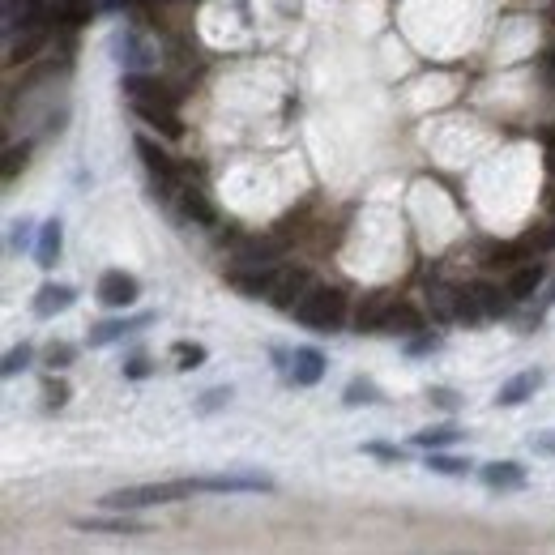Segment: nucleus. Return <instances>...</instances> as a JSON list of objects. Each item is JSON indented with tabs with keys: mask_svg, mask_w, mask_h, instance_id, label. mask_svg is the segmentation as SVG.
Listing matches in <instances>:
<instances>
[{
	"mask_svg": "<svg viewBox=\"0 0 555 555\" xmlns=\"http://www.w3.org/2000/svg\"><path fill=\"white\" fill-rule=\"evenodd\" d=\"M197 491V479H176V483H137V487H120V491H107L99 500L103 509L111 513H129V509H150V504H171V500H184Z\"/></svg>",
	"mask_w": 555,
	"mask_h": 555,
	"instance_id": "f257e3e1",
	"label": "nucleus"
},
{
	"mask_svg": "<svg viewBox=\"0 0 555 555\" xmlns=\"http://www.w3.org/2000/svg\"><path fill=\"white\" fill-rule=\"evenodd\" d=\"M295 316L316 333H329L346 321V295L338 287H308V295L299 299Z\"/></svg>",
	"mask_w": 555,
	"mask_h": 555,
	"instance_id": "f03ea898",
	"label": "nucleus"
},
{
	"mask_svg": "<svg viewBox=\"0 0 555 555\" xmlns=\"http://www.w3.org/2000/svg\"><path fill=\"white\" fill-rule=\"evenodd\" d=\"M120 90L129 94L133 103H163V107H176L180 103V90L167 86V82H158V77H150V73H124L120 77Z\"/></svg>",
	"mask_w": 555,
	"mask_h": 555,
	"instance_id": "7ed1b4c3",
	"label": "nucleus"
},
{
	"mask_svg": "<svg viewBox=\"0 0 555 555\" xmlns=\"http://www.w3.org/2000/svg\"><path fill=\"white\" fill-rule=\"evenodd\" d=\"M137 278L133 274H124V269H107V274L99 278V299L107 308H129L137 304Z\"/></svg>",
	"mask_w": 555,
	"mask_h": 555,
	"instance_id": "20e7f679",
	"label": "nucleus"
},
{
	"mask_svg": "<svg viewBox=\"0 0 555 555\" xmlns=\"http://www.w3.org/2000/svg\"><path fill=\"white\" fill-rule=\"evenodd\" d=\"M304 295H308V274H304V269H282L278 282H274V291H269L265 299L274 308H282V312H295Z\"/></svg>",
	"mask_w": 555,
	"mask_h": 555,
	"instance_id": "39448f33",
	"label": "nucleus"
},
{
	"mask_svg": "<svg viewBox=\"0 0 555 555\" xmlns=\"http://www.w3.org/2000/svg\"><path fill=\"white\" fill-rule=\"evenodd\" d=\"M133 111H137V120L154 124V129L163 133V137H171V141L184 137V124H180V116H176V107H163V103H133Z\"/></svg>",
	"mask_w": 555,
	"mask_h": 555,
	"instance_id": "423d86ee",
	"label": "nucleus"
},
{
	"mask_svg": "<svg viewBox=\"0 0 555 555\" xmlns=\"http://www.w3.org/2000/svg\"><path fill=\"white\" fill-rule=\"evenodd\" d=\"M389 308H393V299H389L385 291L368 295V299L359 304V312H355V329H359V333H385V316H389Z\"/></svg>",
	"mask_w": 555,
	"mask_h": 555,
	"instance_id": "0eeeda50",
	"label": "nucleus"
},
{
	"mask_svg": "<svg viewBox=\"0 0 555 555\" xmlns=\"http://www.w3.org/2000/svg\"><path fill=\"white\" fill-rule=\"evenodd\" d=\"M227 282L235 291H244V295H269V291H274V282H278V274H274V265H252V274L231 269Z\"/></svg>",
	"mask_w": 555,
	"mask_h": 555,
	"instance_id": "6e6552de",
	"label": "nucleus"
},
{
	"mask_svg": "<svg viewBox=\"0 0 555 555\" xmlns=\"http://www.w3.org/2000/svg\"><path fill=\"white\" fill-rule=\"evenodd\" d=\"M274 483L265 474H214V479H197V491H269Z\"/></svg>",
	"mask_w": 555,
	"mask_h": 555,
	"instance_id": "1a4fd4ad",
	"label": "nucleus"
},
{
	"mask_svg": "<svg viewBox=\"0 0 555 555\" xmlns=\"http://www.w3.org/2000/svg\"><path fill=\"white\" fill-rule=\"evenodd\" d=\"M291 376H295V385H321L325 355L316 351V346H299L295 359H291Z\"/></svg>",
	"mask_w": 555,
	"mask_h": 555,
	"instance_id": "9d476101",
	"label": "nucleus"
},
{
	"mask_svg": "<svg viewBox=\"0 0 555 555\" xmlns=\"http://www.w3.org/2000/svg\"><path fill=\"white\" fill-rule=\"evenodd\" d=\"M137 154L146 158L150 176H154L158 184H171V180H176V163H171V154H167L163 146H154L150 137H137Z\"/></svg>",
	"mask_w": 555,
	"mask_h": 555,
	"instance_id": "9b49d317",
	"label": "nucleus"
},
{
	"mask_svg": "<svg viewBox=\"0 0 555 555\" xmlns=\"http://www.w3.org/2000/svg\"><path fill=\"white\" fill-rule=\"evenodd\" d=\"M180 210L188 222H197V227H214L218 222V210L210 205V197L197 193V188H180Z\"/></svg>",
	"mask_w": 555,
	"mask_h": 555,
	"instance_id": "f8f14e48",
	"label": "nucleus"
},
{
	"mask_svg": "<svg viewBox=\"0 0 555 555\" xmlns=\"http://www.w3.org/2000/svg\"><path fill=\"white\" fill-rule=\"evenodd\" d=\"M483 483L496 491H513V487H526V470L517 462H491V466H483Z\"/></svg>",
	"mask_w": 555,
	"mask_h": 555,
	"instance_id": "ddd939ff",
	"label": "nucleus"
},
{
	"mask_svg": "<svg viewBox=\"0 0 555 555\" xmlns=\"http://www.w3.org/2000/svg\"><path fill=\"white\" fill-rule=\"evenodd\" d=\"M60 244H65V235H60V222H43V231H39V244H35V265L43 269H52L60 261Z\"/></svg>",
	"mask_w": 555,
	"mask_h": 555,
	"instance_id": "4468645a",
	"label": "nucleus"
},
{
	"mask_svg": "<svg viewBox=\"0 0 555 555\" xmlns=\"http://www.w3.org/2000/svg\"><path fill=\"white\" fill-rule=\"evenodd\" d=\"M538 385H543V372H521V376L509 380V385H500V398L496 402L500 406H517V402H526Z\"/></svg>",
	"mask_w": 555,
	"mask_h": 555,
	"instance_id": "2eb2a0df",
	"label": "nucleus"
},
{
	"mask_svg": "<svg viewBox=\"0 0 555 555\" xmlns=\"http://www.w3.org/2000/svg\"><path fill=\"white\" fill-rule=\"evenodd\" d=\"M423 329V316L415 304H393L389 316H385V333H402V338H410V333Z\"/></svg>",
	"mask_w": 555,
	"mask_h": 555,
	"instance_id": "dca6fc26",
	"label": "nucleus"
},
{
	"mask_svg": "<svg viewBox=\"0 0 555 555\" xmlns=\"http://www.w3.org/2000/svg\"><path fill=\"white\" fill-rule=\"evenodd\" d=\"M69 304H73V291L69 287H52V282H47V287L35 295V316H43V321H47V316L65 312Z\"/></svg>",
	"mask_w": 555,
	"mask_h": 555,
	"instance_id": "f3484780",
	"label": "nucleus"
},
{
	"mask_svg": "<svg viewBox=\"0 0 555 555\" xmlns=\"http://www.w3.org/2000/svg\"><path fill=\"white\" fill-rule=\"evenodd\" d=\"M47 18L60 26H82V22H90V0H56V5L47 9Z\"/></svg>",
	"mask_w": 555,
	"mask_h": 555,
	"instance_id": "a211bd4d",
	"label": "nucleus"
},
{
	"mask_svg": "<svg viewBox=\"0 0 555 555\" xmlns=\"http://www.w3.org/2000/svg\"><path fill=\"white\" fill-rule=\"evenodd\" d=\"M150 316H137V321H103V325H94L90 329V346H107V342H116V338H124L129 329H137V325H146Z\"/></svg>",
	"mask_w": 555,
	"mask_h": 555,
	"instance_id": "6ab92c4d",
	"label": "nucleus"
},
{
	"mask_svg": "<svg viewBox=\"0 0 555 555\" xmlns=\"http://www.w3.org/2000/svg\"><path fill=\"white\" fill-rule=\"evenodd\" d=\"M538 282H543V265H521L517 274L509 278V295L513 299H530L538 291Z\"/></svg>",
	"mask_w": 555,
	"mask_h": 555,
	"instance_id": "aec40b11",
	"label": "nucleus"
},
{
	"mask_svg": "<svg viewBox=\"0 0 555 555\" xmlns=\"http://www.w3.org/2000/svg\"><path fill=\"white\" fill-rule=\"evenodd\" d=\"M470 291H474V299H479V308H483L487 316H500L504 308H509V299H504L496 287H491V282H474Z\"/></svg>",
	"mask_w": 555,
	"mask_h": 555,
	"instance_id": "412c9836",
	"label": "nucleus"
},
{
	"mask_svg": "<svg viewBox=\"0 0 555 555\" xmlns=\"http://www.w3.org/2000/svg\"><path fill=\"white\" fill-rule=\"evenodd\" d=\"M453 440H462V432H457V427H427V432L415 436L419 449H440V444H453Z\"/></svg>",
	"mask_w": 555,
	"mask_h": 555,
	"instance_id": "4be33fe9",
	"label": "nucleus"
},
{
	"mask_svg": "<svg viewBox=\"0 0 555 555\" xmlns=\"http://www.w3.org/2000/svg\"><path fill=\"white\" fill-rule=\"evenodd\" d=\"M82 530H99V534H146L141 526H133V521H77Z\"/></svg>",
	"mask_w": 555,
	"mask_h": 555,
	"instance_id": "5701e85b",
	"label": "nucleus"
},
{
	"mask_svg": "<svg viewBox=\"0 0 555 555\" xmlns=\"http://www.w3.org/2000/svg\"><path fill=\"white\" fill-rule=\"evenodd\" d=\"M116 52H129L124 60L129 65H150V52L141 47V39H133V35H116Z\"/></svg>",
	"mask_w": 555,
	"mask_h": 555,
	"instance_id": "b1692460",
	"label": "nucleus"
},
{
	"mask_svg": "<svg viewBox=\"0 0 555 555\" xmlns=\"http://www.w3.org/2000/svg\"><path fill=\"white\" fill-rule=\"evenodd\" d=\"M453 304H457V321H479V316H483L474 291H453Z\"/></svg>",
	"mask_w": 555,
	"mask_h": 555,
	"instance_id": "393cba45",
	"label": "nucleus"
},
{
	"mask_svg": "<svg viewBox=\"0 0 555 555\" xmlns=\"http://www.w3.org/2000/svg\"><path fill=\"white\" fill-rule=\"evenodd\" d=\"M176 359H180V368H184V372H188V368H201V363H205V346L180 342V346H176Z\"/></svg>",
	"mask_w": 555,
	"mask_h": 555,
	"instance_id": "a878e982",
	"label": "nucleus"
},
{
	"mask_svg": "<svg viewBox=\"0 0 555 555\" xmlns=\"http://www.w3.org/2000/svg\"><path fill=\"white\" fill-rule=\"evenodd\" d=\"M359 402H376V385H372V380H355V385L346 389V406H359Z\"/></svg>",
	"mask_w": 555,
	"mask_h": 555,
	"instance_id": "bb28decb",
	"label": "nucleus"
},
{
	"mask_svg": "<svg viewBox=\"0 0 555 555\" xmlns=\"http://www.w3.org/2000/svg\"><path fill=\"white\" fill-rule=\"evenodd\" d=\"M427 466H432L436 474H466L462 457H440V453H432V457H427Z\"/></svg>",
	"mask_w": 555,
	"mask_h": 555,
	"instance_id": "cd10ccee",
	"label": "nucleus"
},
{
	"mask_svg": "<svg viewBox=\"0 0 555 555\" xmlns=\"http://www.w3.org/2000/svg\"><path fill=\"white\" fill-rule=\"evenodd\" d=\"M517 252H521L517 244H496V248H491V252H487V265H496V269L504 265V269H509V265L517 261Z\"/></svg>",
	"mask_w": 555,
	"mask_h": 555,
	"instance_id": "c85d7f7f",
	"label": "nucleus"
},
{
	"mask_svg": "<svg viewBox=\"0 0 555 555\" xmlns=\"http://www.w3.org/2000/svg\"><path fill=\"white\" fill-rule=\"evenodd\" d=\"M26 154H30V146L22 141V146H9V154H5V180H13L18 176V167L26 163Z\"/></svg>",
	"mask_w": 555,
	"mask_h": 555,
	"instance_id": "c756f323",
	"label": "nucleus"
},
{
	"mask_svg": "<svg viewBox=\"0 0 555 555\" xmlns=\"http://www.w3.org/2000/svg\"><path fill=\"white\" fill-rule=\"evenodd\" d=\"M43 398H47V406H65L69 402V385H60V380H47Z\"/></svg>",
	"mask_w": 555,
	"mask_h": 555,
	"instance_id": "7c9ffc66",
	"label": "nucleus"
},
{
	"mask_svg": "<svg viewBox=\"0 0 555 555\" xmlns=\"http://www.w3.org/2000/svg\"><path fill=\"white\" fill-rule=\"evenodd\" d=\"M35 47H43V35H30L26 43H18L9 52V65H18V60H30V52H35Z\"/></svg>",
	"mask_w": 555,
	"mask_h": 555,
	"instance_id": "2f4dec72",
	"label": "nucleus"
},
{
	"mask_svg": "<svg viewBox=\"0 0 555 555\" xmlns=\"http://www.w3.org/2000/svg\"><path fill=\"white\" fill-rule=\"evenodd\" d=\"M26 359H30V346H18V351H9V355H5V376L22 372V368H26Z\"/></svg>",
	"mask_w": 555,
	"mask_h": 555,
	"instance_id": "473e14b6",
	"label": "nucleus"
},
{
	"mask_svg": "<svg viewBox=\"0 0 555 555\" xmlns=\"http://www.w3.org/2000/svg\"><path fill=\"white\" fill-rule=\"evenodd\" d=\"M440 338L436 333H419V338H410V355H427V351H436Z\"/></svg>",
	"mask_w": 555,
	"mask_h": 555,
	"instance_id": "72a5a7b5",
	"label": "nucleus"
},
{
	"mask_svg": "<svg viewBox=\"0 0 555 555\" xmlns=\"http://www.w3.org/2000/svg\"><path fill=\"white\" fill-rule=\"evenodd\" d=\"M69 359H73V346H65V342H60V346H52V351H47V363H52V368H65Z\"/></svg>",
	"mask_w": 555,
	"mask_h": 555,
	"instance_id": "f704fd0d",
	"label": "nucleus"
},
{
	"mask_svg": "<svg viewBox=\"0 0 555 555\" xmlns=\"http://www.w3.org/2000/svg\"><path fill=\"white\" fill-rule=\"evenodd\" d=\"M363 453H372V457H385V462H402V453L393 449V444H368Z\"/></svg>",
	"mask_w": 555,
	"mask_h": 555,
	"instance_id": "c9c22d12",
	"label": "nucleus"
},
{
	"mask_svg": "<svg viewBox=\"0 0 555 555\" xmlns=\"http://www.w3.org/2000/svg\"><path fill=\"white\" fill-rule=\"evenodd\" d=\"M124 376H129V380H146V376H150V363H146V359L124 363Z\"/></svg>",
	"mask_w": 555,
	"mask_h": 555,
	"instance_id": "e433bc0d",
	"label": "nucleus"
},
{
	"mask_svg": "<svg viewBox=\"0 0 555 555\" xmlns=\"http://www.w3.org/2000/svg\"><path fill=\"white\" fill-rule=\"evenodd\" d=\"M231 398V389H214V393H205V402H201V410H214V406H222Z\"/></svg>",
	"mask_w": 555,
	"mask_h": 555,
	"instance_id": "4c0bfd02",
	"label": "nucleus"
},
{
	"mask_svg": "<svg viewBox=\"0 0 555 555\" xmlns=\"http://www.w3.org/2000/svg\"><path fill=\"white\" fill-rule=\"evenodd\" d=\"M534 453H555V436H534Z\"/></svg>",
	"mask_w": 555,
	"mask_h": 555,
	"instance_id": "58836bf2",
	"label": "nucleus"
},
{
	"mask_svg": "<svg viewBox=\"0 0 555 555\" xmlns=\"http://www.w3.org/2000/svg\"><path fill=\"white\" fill-rule=\"evenodd\" d=\"M30 222H18V231H13V248H26V240H30Z\"/></svg>",
	"mask_w": 555,
	"mask_h": 555,
	"instance_id": "ea45409f",
	"label": "nucleus"
},
{
	"mask_svg": "<svg viewBox=\"0 0 555 555\" xmlns=\"http://www.w3.org/2000/svg\"><path fill=\"white\" fill-rule=\"evenodd\" d=\"M551 244H555V235H551Z\"/></svg>",
	"mask_w": 555,
	"mask_h": 555,
	"instance_id": "a19ab883",
	"label": "nucleus"
}]
</instances>
